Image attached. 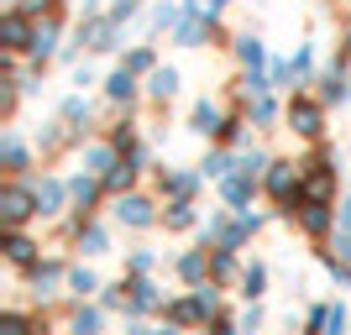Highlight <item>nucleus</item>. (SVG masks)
<instances>
[{"instance_id":"8","label":"nucleus","mask_w":351,"mask_h":335,"mask_svg":"<svg viewBox=\"0 0 351 335\" xmlns=\"http://www.w3.org/2000/svg\"><path fill=\"white\" fill-rule=\"evenodd\" d=\"M73 241H79V251H84V257H100V251L110 247V231H105L100 220H84V225L73 231Z\"/></svg>"},{"instance_id":"17","label":"nucleus","mask_w":351,"mask_h":335,"mask_svg":"<svg viewBox=\"0 0 351 335\" xmlns=\"http://www.w3.org/2000/svg\"><path fill=\"white\" fill-rule=\"evenodd\" d=\"M325 335H346V309L330 304V320H325Z\"/></svg>"},{"instance_id":"1","label":"nucleus","mask_w":351,"mask_h":335,"mask_svg":"<svg viewBox=\"0 0 351 335\" xmlns=\"http://www.w3.org/2000/svg\"><path fill=\"white\" fill-rule=\"evenodd\" d=\"M0 210H5V225H11V231H27V220L43 215V210H37V178H27V184H5Z\"/></svg>"},{"instance_id":"19","label":"nucleus","mask_w":351,"mask_h":335,"mask_svg":"<svg viewBox=\"0 0 351 335\" xmlns=\"http://www.w3.org/2000/svg\"><path fill=\"white\" fill-rule=\"evenodd\" d=\"M336 231H346V236H351V199L341 204V225H336Z\"/></svg>"},{"instance_id":"7","label":"nucleus","mask_w":351,"mask_h":335,"mask_svg":"<svg viewBox=\"0 0 351 335\" xmlns=\"http://www.w3.org/2000/svg\"><path fill=\"white\" fill-rule=\"evenodd\" d=\"M346 95H351L346 63H336V69H325V73H320V100H325V105H341Z\"/></svg>"},{"instance_id":"4","label":"nucleus","mask_w":351,"mask_h":335,"mask_svg":"<svg viewBox=\"0 0 351 335\" xmlns=\"http://www.w3.org/2000/svg\"><path fill=\"white\" fill-rule=\"evenodd\" d=\"M289 132L320 142V132H325V100H304V95H293V105H289Z\"/></svg>"},{"instance_id":"13","label":"nucleus","mask_w":351,"mask_h":335,"mask_svg":"<svg viewBox=\"0 0 351 335\" xmlns=\"http://www.w3.org/2000/svg\"><path fill=\"white\" fill-rule=\"evenodd\" d=\"M147 95H152V100H173V95H178V69H158V73H152V79H147Z\"/></svg>"},{"instance_id":"5","label":"nucleus","mask_w":351,"mask_h":335,"mask_svg":"<svg viewBox=\"0 0 351 335\" xmlns=\"http://www.w3.org/2000/svg\"><path fill=\"white\" fill-rule=\"evenodd\" d=\"M199 184H205V173H184V168H168V173L158 178V189H162V199H168V204H194Z\"/></svg>"},{"instance_id":"12","label":"nucleus","mask_w":351,"mask_h":335,"mask_svg":"<svg viewBox=\"0 0 351 335\" xmlns=\"http://www.w3.org/2000/svg\"><path fill=\"white\" fill-rule=\"evenodd\" d=\"M105 95H110V100H116V105H132V100H136V73L116 69V73H110V79H105Z\"/></svg>"},{"instance_id":"9","label":"nucleus","mask_w":351,"mask_h":335,"mask_svg":"<svg viewBox=\"0 0 351 335\" xmlns=\"http://www.w3.org/2000/svg\"><path fill=\"white\" fill-rule=\"evenodd\" d=\"M236 288H241V299H247V304H257V299H263V288H267V267H263V262L241 267V277H236Z\"/></svg>"},{"instance_id":"10","label":"nucleus","mask_w":351,"mask_h":335,"mask_svg":"<svg viewBox=\"0 0 351 335\" xmlns=\"http://www.w3.org/2000/svg\"><path fill=\"white\" fill-rule=\"evenodd\" d=\"M5 257H11L16 267H37V241H32L27 231H11V241H5Z\"/></svg>"},{"instance_id":"3","label":"nucleus","mask_w":351,"mask_h":335,"mask_svg":"<svg viewBox=\"0 0 351 335\" xmlns=\"http://www.w3.org/2000/svg\"><path fill=\"white\" fill-rule=\"evenodd\" d=\"M121 299H126V314H132V320L168 309V304L158 299V288H152V277H121Z\"/></svg>"},{"instance_id":"6","label":"nucleus","mask_w":351,"mask_h":335,"mask_svg":"<svg viewBox=\"0 0 351 335\" xmlns=\"http://www.w3.org/2000/svg\"><path fill=\"white\" fill-rule=\"evenodd\" d=\"M173 273L184 277L189 288H205V283H210V247H199V251H184V257L173 262Z\"/></svg>"},{"instance_id":"15","label":"nucleus","mask_w":351,"mask_h":335,"mask_svg":"<svg viewBox=\"0 0 351 335\" xmlns=\"http://www.w3.org/2000/svg\"><path fill=\"white\" fill-rule=\"evenodd\" d=\"M194 204H168V210H162V225H168V231H194Z\"/></svg>"},{"instance_id":"18","label":"nucleus","mask_w":351,"mask_h":335,"mask_svg":"<svg viewBox=\"0 0 351 335\" xmlns=\"http://www.w3.org/2000/svg\"><path fill=\"white\" fill-rule=\"evenodd\" d=\"M257 325H263V309L252 304V309H247V314H241V335H252V330H257Z\"/></svg>"},{"instance_id":"16","label":"nucleus","mask_w":351,"mask_h":335,"mask_svg":"<svg viewBox=\"0 0 351 335\" xmlns=\"http://www.w3.org/2000/svg\"><path fill=\"white\" fill-rule=\"evenodd\" d=\"M247 116L257 121V126H273V121H278V100H273V95H257V100H247Z\"/></svg>"},{"instance_id":"14","label":"nucleus","mask_w":351,"mask_h":335,"mask_svg":"<svg viewBox=\"0 0 351 335\" xmlns=\"http://www.w3.org/2000/svg\"><path fill=\"white\" fill-rule=\"evenodd\" d=\"M69 293L73 299H89V293H100V277L89 267H69Z\"/></svg>"},{"instance_id":"11","label":"nucleus","mask_w":351,"mask_h":335,"mask_svg":"<svg viewBox=\"0 0 351 335\" xmlns=\"http://www.w3.org/2000/svg\"><path fill=\"white\" fill-rule=\"evenodd\" d=\"M100 330H105L100 304H73V335H100Z\"/></svg>"},{"instance_id":"2","label":"nucleus","mask_w":351,"mask_h":335,"mask_svg":"<svg viewBox=\"0 0 351 335\" xmlns=\"http://www.w3.org/2000/svg\"><path fill=\"white\" fill-rule=\"evenodd\" d=\"M116 225L147 231V225H162V210L147 199V194H121V199H116Z\"/></svg>"}]
</instances>
